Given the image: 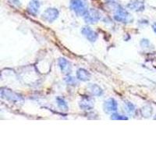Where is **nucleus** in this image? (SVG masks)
Instances as JSON below:
<instances>
[{
	"instance_id": "obj_1",
	"label": "nucleus",
	"mask_w": 156,
	"mask_h": 156,
	"mask_svg": "<svg viewBox=\"0 0 156 156\" xmlns=\"http://www.w3.org/2000/svg\"><path fill=\"white\" fill-rule=\"evenodd\" d=\"M114 9H115L114 18L116 21L121 23H130L133 21V18L131 17L130 14L121 5L116 4Z\"/></svg>"
},
{
	"instance_id": "obj_2",
	"label": "nucleus",
	"mask_w": 156,
	"mask_h": 156,
	"mask_svg": "<svg viewBox=\"0 0 156 156\" xmlns=\"http://www.w3.org/2000/svg\"><path fill=\"white\" fill-rule=\"evenodd\" d=\"M69 6L78 16H84L87 12V5L83 0H70Z\"/></svg>"
},
{
	"instance_id": "obj_3",
	"label": "nucleus",
	"mask_w": 156,
	"mask_h": 156,
	"mask_svg": "<svg viewBox=\"0 0 156 156\" xmlns=\"http://www.w3.org/2000/svg\"><path fill=\"white\" fill-rule=\"evenodd\" d=\"M83 19L87 23L94 24V23H98L101 20V14L97 9H90L83 16Z\"/></svg>"
},
{
	"instance_id": "obj_4",
	"label": "nucleus",
	"mask_w": 156,
	"mask_h": 156,
	"mask_svg": "<svg viewBox=\"0 0 156 156\" xmlns=\"http://www.w3.org/2000/svg\"><path fill=\"white\" fill-rule=\"evenodd\" d=\"M1 96H2V98L13 101V102H17V101L23 100V98L20 94H16L14 91H12L10 89L8 88H2V90H1Z\"/></svg>"
},
{
	"instance_id": "obj_5",
	"label": "nucleus",
	"mask_w": 156,
	"mask_h": 156,
	"mask_svg": "<svg viewBox=\"0 0 156 156\" xmlns=\"http://www.w3.org/2000/svg\"><path fill=\"white\" fill-rule=\"evenodd\" d=\"M58 14H59V12L57 9L48 8L43 12L41 18H42V20H44V21L48 22V23H51V22L55 21V20L58 18Z\"/></svg>"
},
{
	"instance_id": "obj_6",
	"label": "nucleus",
	"mask_w": 156,
	"mask_h": 156,
	"mask_svg": "<svg viewBox=\"0 0 156 156\" xmlns=\"http://www.w3.org/2000/svg\"><path fill=\"white\" fill-rule=\"evenodd\" d=\"M103 108H104L105 112L107 113H113L117 111L118 105H117L116 101L114 98H108L104 103Z\"/></svg>"
},
{
	"instance_id": "obj_7",
	"label": "nucleus",
	"mask_w": 156,
	"mask_h": 156,
	"mask_svg": "<svg viewBox=\"0 0 156 156\" xmlns=\"http://www.w3.org/2000/svg\"><path fill=\"white\" fill-rule=\"evenodd\" d=\"M82 34L86 38L90 41V42H94L98 39V34L94 30H93L92 29L89 27H83L81 30Z\"/></svg>"
},
{
	"instance_id": "obj_8",
	"label": "nucleus",
	"mask_w": 156,
	"mask_h": 156,
	"mask_svg": "<svg viewBox=\"0 0 156 156\" xmlns=\"http://www.w3.org/2000/svg\"><path fill=\"white\" fill-rule=\"evenodd\" d=\"M127 8L134 12H141L144 9V3L140 0H132L127 4Z\"/></svg>"
},
{
	"instance_id": "obj_9",
	"label": "nucleus",
	"mask_w": 156,
	"mask_h": 156,
	"mask_svg": "<svg viewBox=\"0 0 156 156\" xmlns=\"http://www.w3.org/2000/svg\"><path fill=\"white\" fill-rule=\"evenodd\" d=\"M40 9V3L38 0H31L27 6V11L30 14L36 16Z\"/></svg>"
},
{
	"instance_id": "obj_10",
	"label": "nucleus",
	"mask_w": 156,
	"mask_h": 156,
	"mask_svg": "<svg viewBox=\"0 0 156 156\" xmlns=\"http://www.w3.org/2000/svg\"><path fill=\"white\" fill-rule=\"evenodd\" d=\"M58 66L63 73H69L71 71V64L66 58H60L58 61Z\"/></svg>"
},
{
	"instance_id": "obj_11",
	"label": "nucleus",
	"mask_w": 156,
	"mask_h": 156,
	"mask_svg": "<svg viewBox=\"0 0 156 156\" xmlns=\"http://www.w3.org/2000/svg\"><path fill=\"white\" fill-rule=\"evenodd\" d=\"M80 108L83 110H90L94 108V101L89 98H84L80 101Z\"/></svg>"
},
{
	"instance_id": "obj_12",
	"label": "nucleus",
	"mask_w": 156,
	"mask_h": 156,
	"mask_svg": "<svg viewBox=\"0 0 156 156\" xmlns=\"http://www.w3.org/2000/svg\"><path fill=\"white\" fill-rule=\"evenodd\" d=\"M90 77H91V75L86 69L80 68L76 71V78L78 80H81V81H87L90 80Z\"/></svg>"
},
{
	"instance_id": "obj_13",
	"label": "nucleus",
	"mask_w": 156,
	"mask_h": 156,
	"mask_svg": "<svg viewBox=\"0 0 156 156\" xmlns=\"http://www.w3.org/2000/svg\"><path fill=\"white\" fill-rule=\"evenodd\" d=\"M89 90L91 92V94L94 96H101L103 94V90L99 86L95 83H91L88 87Z\"/></svg>"
},
{
	"instance_id": "obj_14",
	"label": "nucleus",
	"mask_w": 156,
	"mask_h": 156,
	"mask_svg": "<svg viewBox=\"0 0 156 156\" xmlns=\"http://www.w3.org/2000/svg\"><path fill=\"white\" fill-rule=\"evenodd\" d=\"M56 101H57V105H58V108H60L61 110H62V111H65V112L68 111V108H69V107H68V105H67V103H66V101H65L63 98H60V97L56 98Z\"/></svg>"
},
{
	"instance_id": "obj_15",
	"label": "nucleus",
	"mask_w": 156,
	"mask_h": 156,
	"mask_svg": "<svg viewBox=\"0 0 156 156\" xmlns=\"http://www.w3.org/2000/svg\"><path fill=\"white\" fill-rule=\"evenodd\" d=\"M153 109L150 105H145L141 109V114L144 117H150L152 115Z\"/></svg>"
},
{
	"instance_id": "obj_16",
	"label": "nucleus",
	"mask_w": 156,
	"mask_h": 156,
	"mask_svg": "<svg viewBox=\"0 0 156 156\" xmlns=\"http://www.w3.org/2000/svg\"><path fill=\"white\" fill-rule=\"evenodd\" d=\"M111 119H113V120H127L128 118L125 115H120V114L112 113L111 115Z\"/></svg>"
},
{
	"instance_id": "obj_17",
	"label": "nucleus",
	"mask_w": 156,
	"mask_h": 156,
	"mask_svg": "<svg viewBox=\"0 0 156 156\" xmlns=\"http://www.w3.org/2000/svg\"><path fill=\"white\" fill-rule=\"evenodd\" d=\"M65 81H66L68 84L72 86H75L77 84V81H76V79H75L74 77H73V76H66V77L65 78Z\"/></svg>"
},
{
	"instance_id": "obj_18",
	"label": "nucleus",
	"mask_w": 156,
	"mask_h": 156,
	"mask_svg": "<svg viewBox=\"0 0 156 156\" xmlns=\"http://www.w3.org/2000/svg\"><path fill=\"white\" fill-rule=\"evenodd\" d=\"M140 45L142 46V48H150L151 43L147 39H143L140 41Z\"/></svg>"
},
{
	"instance_id": "obj_19",
	"label": "nucleus",
	"mask_w": 156,
	"mask_h": 156,
	"mask_svg": "<svg viewBox=\"0 0 156 156\" xmlns=\"http://www.w3.org/2000/svg\"><path fill=\"white\" fill-rule=\"evenodd\" d=\"M126 108H127L128 111H129V112L133 113V112H135V107L133 104H131L130 102H126Z\"/></svg>"
},
{
	"instance_id": "obj_20",
	"label": "nucleus",
	"mask_w": 156,
	"mask_h": 156,
	"mask_svg": "<svg viewBox=\"0 0 156 156\" xmlns=\"http://www.w3.org/2000/svg\"><path fill=\"white\" fill-rule=\"evenodd\" d=\"M10 2H12V4H13V5H20V1L19 0H10Z\"/></svg>"
},
{
	"instance_id": "obj_21",
	"label": "nucleus",
	"mask_w": 156,
	"mask_h": 156,
	"mask_svg": "<svg viewBox=\"0 0 156 156\" xmlns=\"http://www.w3.org/2000/svg\"><path fill=\"white\" fill-rule=\"evenodd\" d=\"M152 28H153V30H154V33L156 34V23H154V24L152 25Z\"/></svg>"
},
{
	"instance_id": "obj_22",
	"label": "nucleus",
	"mask_w": 156,
	"mask_h": 156,
	"mask_svg": "<svg viewBox=\"0 0 156 156\" xmlns=\"http://www.w3.org/2000/svg\"><path fill=\"white\" fill-rule=\"evenodd\" d=\"M154 119H156V115H155V116H154Z\"/></svg>"
},
{
	"instance_id": "obj_23",
	"label": "nucleus",
	"mask_w": 156,
	"mask_h": 156,
	"mask_svg": "<svg viewBox=\"0 0 156 156\" xmlns=\"http://www.w3.org/2000/svg\"><path fill=\"white\" fill-rule=\"evenodd\" d=\"M109 1H114V0H109Z\"/></svg>"
}]
</instances>
